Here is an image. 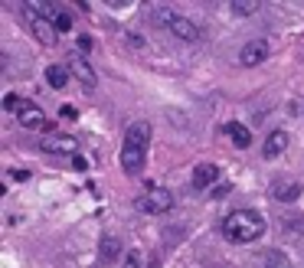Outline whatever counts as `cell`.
Instances as JSON below:
<instances>
[{"label":"cell","mask_w":304,"mask_h":268,"mask_svg":"<svg viewBox=\"0 0 304 268\" xmlns=\"http://www.w3.org/2000/svg\"><path fill=\"white\" fill-rule=\"evenodd\" d=\"M154 17H157V23H161V26H167V30L174 33L177 40H183V43H200V40H203V30H200L190 17L170 10V7H157V10H154Z\"/></svg>","instance_id":"obj_3"},{"label":"cell","mask_w":304,"mask_h":268,"mask_svg":"<svg viewBox=\"0 0 304 268\" xmlns=\"http://www.w3.org/2000/svg\"><path fill=\"white\" fill-rule=\"evenodd\" d=\"M265 232V216L255 209H236L223 219V236L229 242H255Z\"/></svg>","instance_id":"obj_2"},{"label":"cell","mask_w":304,"mask_h":268,"mask_svg":"<svg viewBox=\"0 0 304 268\" xmlns=\"http://www.w3.org/2000/svg\"><path fill=\"white\" fill-rule=\"evenodd\" d=\"M124 268H141V262H138V255H134V252L128 255V262H124Z\"/></svg>","instance_id":"obj_23"},{"label":"cell","mask_w":304,"mask_h":268,"mask_svg":"<svg viewBox=\"0 0 304 268\" xmlns=\"http://www.w3.org/2000/svg\"><path fill=\"white\" fill-rule=\"evenodd\" d=\"M59 115H62V118H69V121H72V118H76V115H79V111H76V108H72V105H62V111H59Z\"/></svg>","instance_id":"obj_21"},{"label":"cell","mask_w":304,"mask_h":268,"mask_svg":"<svg viewBox=\"0 0 304 268\" xmlns=\"http://www.w3.org/2000/svg\"><path fill=\"white\" fill-rule=\"evenodd\" d=\"M118 255H121V239L118 236H105L101 239V258H105V262H115Z\"/></svg>","instance_id":"obj_14"},{"label":"cell","mask_w":304,"mask_h":268,"mask_svg":"<svg viewBox=\"0 0 304 268\" xmlns=\"http://www.w3.org/2000/svg\"><path fill=\"white\" fill-rule=\"evenodd\" d=\"M26 17H30V30H33V36H36V40H40L43 46H56V43H59V30H56V26L46 20L40 10H36V3H30V7H26Z\"/></svg>","instance_id":"obj_5"},{"label":"cell","mask_w":304,"mask_h":268,"mask_svg":"<svg viewBox=\"0 0 304 268\" xmlns=\"http://www.w3.org/2000/svg\"><path fill=\"white\" fill-rule=\"evenodd\" d=\"M23 105H26V102H23L20 95H13V92H10V95H3V108H7V111H13V115H17Z\"/></svg>","instance_id":"obj_17"},{"label":"cell","mask_w":304,"mask_h":268,"mask_svg":"<svg viewBox=\"0 0 304 268\" xmlns=\"http://www.w3.org/2000/svg\"><path fill=\"white\" fill-rule=\"evenodd\" d=\"M134 209L138 213H147V216H163L174 209V193L167 186H147L138 200H134Z\"/></svg>","instance_id":"obj_4"},{"label":"cell","mask_w":304,"mask_h":268,"mask_svg":"<svg viewBox=\"0 0 304 268\" xmlns=\"http://www.w3.org/2000/svg\"><path fill=\"white\" fill-rule=\"evenodd\" d=\"M268 59V43L265 40H249V43L239 49V65L252 69V65H262Z\"/></svg>","instance_id":"obj_8"},{"label":"cell","mask_w":304,"mask_h":268,"mask_svg":"<svg viewBox=\"0 0 304 268\" xmlns=\"http://www.w3.org/2000/svg\"><path fill=\"white\" fill-rule=\"evenodd\" d=\"M282 150H288V131H272V134L265 138V144H262V154H265L268 161H275Z\"/></svg>","instance_id":"obj_12"},{"label":"cell","mask_w":304,"mask_h":268,"mask_svg":"<svg viewBox=\"0 0 304 268\" xmlns=\"http://www.w3.org/2000/svg\"><path fill=\"white\" fill-rule=\"evenodd\" d=\"M40 150L46 154H69V157H79V141L72 134H49V138L40 141Z\"/></svg>","instance_id":"obj_6"},{"label":"cell","mask_w":304,"mask_h":268,"mask_svg":"<svg viewBox=\"0 0 304 268\" xmlns=\"http://www.w3.org/2000/svg\"><path fill=\"white\" fill-rule=\"evenodd\" d=\"M10 180H17V183H26V180H30V170H10Z\"/></svg>","instance_id":"obj_20"},{"label":"cell","mask_w":304,"mask_h":268,"mask_svg":"<svg viewBox=\"0 0 304 268\" xmlns=\"http://www.w3.org/2000/svg\"><path fill=\"white\" fill-rule=\"evenodd\" d=\"M36 10L43 13V17H46L49 23H53V26H56L59 33L72 30V23H76V17H72V13L65 10L62 3H36Z\"/></svg>","instance_id":"obj_7"},{"label":"cell","mask_w":304,"mask_h":268,"mask_svg":"<svg viewBox=\"0 0 304 268\" xmlns=\"http://www.w3.org/2000/svg\"><path fill=\"white\" fill-rule=\"evenodd\" d=\"M69 79H72L69 65H46V82H49L53 88H65Z\"/></svg>","instance_id":"obj_13"},{"label":"cell","mask_w":304,"mask_h":268,"mask_svg":"<svg viewBox=\"0 0 304 268\" xmlns=\"http://www.w3.org/2000/svg\"><path fill=\"white\" fill-rule=\"evenodd\" d=\"M128 46H134V49H144V40H141V36H128Z\"/></svg>","instance_id":"obj_22"},{"label":"cell","mask_w":304,"mask_h":268,"mask_svg":"<svg viewBox=\"0 0 304 268\" xmlns=\"http://www.w3.org/2000/svg\"><path fill=\"white\" fill-rule=\"evenodd\" d=\"M17 121H20L26 131H43V128H49V118H46V111H43V108H36L33 102H26V105L17 111Z\"/></svg>","instance_id":"obj_9"},{"label":"cell","mask_w":304,"mask_h":268,"mask_svg":"<svg viewBox=\"0 0 304 268\" xmlns=\"http://www.w3.org/2000/svg\"><path fill=\"white\" fill-rule=\"evenodd\" d=\"M298 193H301L298 183H275V196L278 200H298Z\"/></svg>","instance_id":"obj_16"},{"label":"cell","mask_w":304,"mask_h":268,"mask_svg":"<svg viewBox=\"0 0 304 268\" xmlns=\"http://www.w3.org/2000/svg\"><path fill=\"white\" fill-rule=\"evenodd\" d=\"M229 138H232L236 147H249V144H252V134H249L245 124H229Z\"/></svg>","instance_id":"obj_15"},{"label":"cell","mask_w":304,"mask_h":268,"mask_svg":"<svg viewBox=\"0 0 304 268\" xmlns=\"http://www.w3.org/2000/svg\"><path fill=\"white\" fill-rule=\"evenodd\" d=\"M216 180H219L216 164H200V167L193 170V177H190V186H193V190H209Z\"/></svg>","instance_id":"obj_11"},{"label":"cell","mask_w":304,"mask_h":268,"mask_svg":"<svg viewBox=\"0 0 304 268\" xmlns=\"http://www.w3.org/2000/svg\"><path fill=\"white\" fill-rule=\"evenodd\" d=\"M147 147H151V124L147 121H134L124 131V141H121V170L128 173V177L144 170Z\"/></svg>","instance_id":"obj_1"},{"label":"cell","mask_w":304,"mask_h":268,"mask_svg":"<svg viewBox=\"0 0 304 268\" xmlns=\"http://www.w3.org/2000/svg\"><path fill=\"white\" fill-rule=\"evenodd\" d=\"M69 72L76 75V79H79V82H82L85 88H98V75H95V69H92V65H88L79 53L69 56Z\"/></svg>","instance_id":"obj_10"},{"label":"cell","mask_w":304,"mask_h":268,"mask_svg":"<svg viewBox=\"0 0 304 268\" xmlns=\"http://www.w3.org/2000/svg\"><path fill=\"white\" fill-rule=\"evenodd\" d=\"M76 46H79V49H76V53H79V56H85V53H92V36H79V40H76Z\"/></svg>","instance_id":"obj_19"},{"label":"cell","mask_w":304,"mask_h":268,"mask_svg":"<svg viewBox=\"0 0 304 268\" xmlns=\"http://www.w3.org/2000/svg\"><path fill=\"white\" fill-rule=\"evenodd\" d=\"M255 10H259V3H232V13H236V17H252Z\"/></svg>","instance_id":"obj_18"},{"label":"cell","mask_w":304,"mask_h":268,"mask_svg":"<svg viewBox=\"0 0 304 268\" xmlns=\"http://www.w3.org/2000/svg\"><path fill=\"white\" fill-rule=\"evenodd\" d=\"M151 268H157V262H154V265H151Z\"/></svg>","instance_id":"obj_24"}]
</instances>
